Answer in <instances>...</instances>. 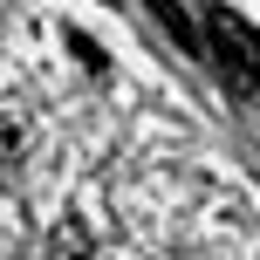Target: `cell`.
I'll use <instances>...</instances> for the list:
<instances>
[{"label":"cell","mask_w":260,"mask_h":260,"mask_svg":"<svg viewBox=\"0 0 260 260\" xmlns=\"http://www.w3.org/2000/svg\"><path fill=\"white\" fill-rule=\"evenodd\" d=\"M206 55H219V69L233 82H260V27H247L233 7L206 14Z\"/></svg>","instance_id":"6da1fadb"},{"label":"cell","mask_w":260,"mask_h":260,"mask_svg":"<svg viewBox=\"0 0 260 260\" xmlns=\"http://www.w3.org/2000/svg\"><path fill=\"white\" fill-rule=\"evenodd\" d=\"M144 14H151V21H157V27H165V35H171V41H178V48H185V55H206V27H199V21H192V14H185V7H178V0H144Z\"/></svg>","instance_id":"7a4b0ae2"},{"label":"cell","mask_w":260,"mask_h":260,"mask_svg":"<svg viewBox=\"0 0 260 260\" xmlns=\"http://www.w3.org/2000/svg\"><path fill=\"white\" fill-rule=\"evenodd\" d=\"M55 260H96L89 226H82V219H62V226H55Z\"/></svg>","instance_id":"3957f363"},{"label":"cell","mask_w":260,"mask_h":260,"mask_svg":"<svg viewBox=\"0 0 260 260\" xmlns=\"http://www.w3.org/2000/svg\"><path fill=\"white\" fill-rule=\"evenodd\" d=\"M69 55H76V62H82V69H89V76H110V55H103V48H96V41H89V35H82V27H69Z\"/></svg>","instance_id":"277c9868"},{"label":"cell","mask_w":260,"mask_h":260,"mask_svg":"<svg viewBox=\"0 0 260 260\" xmlns=\"http://www.w3.org/2000/svg\"><path fill=\"white\" fill-rule=\"evenodd\" d=\"M21 151H27V123L0 110V165H14V157H21Z\"/></svg>","instance_id":"5b68a950"}]
</instances>
